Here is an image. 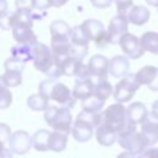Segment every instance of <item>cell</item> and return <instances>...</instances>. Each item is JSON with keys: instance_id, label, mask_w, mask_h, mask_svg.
Masks as SVG:
<instances>
[{"instance_id": "obj_1", "label": "cell", "mask_w": 158, "mask_h": 158, "mask_svg": "<svg viewBox=\"0 0 158 158\" xmlns=\"http://www.w3.org/2000/svg\"><path fill=\"white\" fill-rule=\"evenodd\" d=\"M38 91L43 94L48 100H53L57 105L67 106L69 109L73 107L77 101L70 89L56 78H49L41 81L38 86Z\"/></svg>"}, {"instance_id": "obj_2", "label": "cell", "mask_w": 158, "mask_h": 158, "mask_svg": "<svg viewBox=\"0 0 158 158\" xmlns=\"http://www.w3.org/2000/svg\"><path fill=\"white\" fill-rule=\"evenodd\" d=\"M102 121V114L101 112H89L81 110L77 115V118L74 123L72 125V136L78 142H88L93 135L94 128H96Z\"/></svg>"}, {"instance_id": "obj_3", "label": "cell", "mask_w": 158, "mask_h": 158, "mask_svg": "<svg viewBox=\"0 0 158 158\" xmlns=\"http://www.w3.org/2000/svg\"><path fill=\"white\" fill-rule=\"evenodd\" d=\"M33 67L35 69L44 73L49 78H56L58 79L62 73L58 69L56 64V59L53 56V52L51 47L46 46L44 43L36 42L33 44Z\"/></svg>"}, {"instance_id": "obj_4", "label": "cell", "mask_w": 158, "mask_h": 158, "mask_svg": "<svg viewBox=\"0 0 158 158\" xmlns=\"http://www.w3.org/2000/svg\"><path fill=\"white\" fill-rule=\"evenodd\" d=\"M44 121L51 126L54 131H60L64 133H69L72 131L73 117L69 107L62 105H52L44 110L43 115Z\"/></svg>"}, {"instance_id": "obj_5", "label": "cell", "mask_w": 158, "mask_h": 158, "mask_svg": "<svg viewBox=\"0 0 158 158\" xmlns=\"http://www.w3.org/2000/svg\"><path fill=\"white\" fill-rule=\"evenodd\" d=\"M136 127L137 126H132L127 123V126L121 132H118L117 142L126 151L136 154H142L149 146L141 130L138 131Z\"/></svg>"}, {"instance_id": "obj_6", "label": "cell", "mask_w": 158, "mask_h": 158, "mask_svg": "<svg viewBox=\"0 0 158 158\" xmlns=\"http://www.w3.org/2000/svg\"><path fill=\"white\" fill-rule=\"evenodd\" d=\"M106 128L118 135L127 126V110L121 102L110 105L102 112V122Z\"/></svg>"}, {"instance_id": "obj_7", "label": "cell", "mask_w": 158, "mask_h": 158, "mask_svg": "<svg viewBox=\"0 0 158 158\" xmlns=\"http://www.w3.org/2000/svg\"><path fill=\"white\" fill-rule=\"evenodd\" d=\"M84 35L89 41H94L98 48H105L110 44L107 30H105L104 23L96 19H86L80 25Z\"/></svg>"}, {"instance_id": "obj_8", "label": "cell", "mask_w": 158, "mask_h": 158, "mask_svg": "<svg viewBox=\"0 0 158 158\" xmlns=\"http://www.w3.org/2000/svg\"><path fill=\"white\" fill-rule=\"evenodd\" d=\"M139 86L141 85L137 83L135 74H127V75L122 77V79L115 85L114 91H112L114 99L121 104L127 102L133 98V95L136 94V91Z\"/></svg>"}, {"instance_id": "obj_9", "label": "cell", "mask_w": 158, "mask_h": 158, "mask_svg": "<svg viewBox=\"0 0 158 158\" xmlns=\"http://www.w3.org/2000/svg\"><path fill=\"white\" fill-rule=\"evenodd\" d=\"M25 67H26L25 62H21L14 57L6 59L4 63L5 73L2 74V80L5 85H7L9 88L19 86L22 83V72Z\"/></svg>"}, {"instance_id": "obj_10", "label": "cell", "mask_w": 158, "mask_h": 158, "mask_svg": "<svg viewBox=\"0 0 158 158\" xmlns=\"http://www.w3.org/2000/svg\"><path fill=\"white\" fill-rule=\"evenodd\" d=\"M118 44H120L123 54L131 59H138L146 52L141 43V40L130 32H126L121 36Z\"/></svg>"}, {"instance_id": "obj_11", "label": "cell", "mask_w": 158, "mask_h": 158, "mask_svg": "<svg viewBox=\"0 0 158 158\" xmlns=\"http://www.w3.org/2000/svg\"><path fill=\"white\" fill-rule=\"evenodd\" d=\"M110 60L102 54H94L88 63V68L91 75V79L96 83L102 79H107Z\"/></svg>"}, {"instance_id": "obj_12", "label": "cell", "mask_w": 158, "mask_h": 158, "mask_svg": "<svg viewBox=\"0 0 158 158\" xmlns=\"http://www.w3.org/2000/svg\"><path fill=\"white\" fill-rule=\"evenodd\" d=\"M128 28V19L126 15H116L114 16L107 27V33H109V40L110 44H118V41L123 33L127 32Z\"/></svg>"}, {"instance_id": "obj_13", "label": "cell", "mask_w": 158, "mask_h": 158, "mask_svg": "<svg viewBox=\"0 0 158 158\" xmlns=\"http://www.w3.org/2000/svg\"><path fill=\"white\" fill-rule=\"evenodd\" d=\"M9 144H10V149L12 151V153L21 156V154L27 153L30 148L32 147V137L28 135V132L19 130L11 133L9 138Z\"/></svg>"}, {"instance_id": "obj_14", "label": "cell", "mask_w": 158, "mask_h": 158, "mask_svg": "<svg viewBox=\"0 0 158 158\" xmlns=\"http://www.w3.org/2000/svg\"><path fill=\"white\" fill-rule=\"evenodd\" d=\"M135 78L139 85H147L149 90L158 91V67L144 65L135 74Z\"/></svg>"}, {"instance_id": "obj_15", "label": "cell", "mask_w": 158, "mask_h": 158, "mask_svg": "<svg viewBox=\"0 0 158 158\" xmlns=\"http://www.w3.org/2000/svg\"><path fill=\"white\" fill-rule=\"evenodd\" d=\"M141 132L146 137L148 146L152 147L158 142V118L154 117L151 112L146 117V120L139 125Z\"/></svg>"}, {"instance_id": "obj_16", "label": "cell", "mask_w": 158, "mask_h": 158, "mask_svg": "<svg viewBox=\"0 0 158 158\" xmlns=\"http://www.w3.org/2000/svg\"><path fill=\"white\" fill-rule=\"evenodd\" d=\"M126 110H127V123L132 125V126L141 125L146 120V117L148 116V111H147L146 105L143 102H139V101L130 104V106L126 107Z\"/></svg>"}, {"instance_id": "obj_17", "label": "cell", "mask_w": 158, "mask_h": 158, "mask_svg": "<svg viewBox=\"0 0 158 158\" xmlns=\"http://www.w3.org/2000/svg\"><path fill=\"white\" fill-rule=\"evenodd\" d=\"M94 91H95V81L91 78H86V79H75V84L72 90V94L75 99L83 101L89 96L94 95Z\"/></svg>"}, {"instance_id": "obj_18", "label": "cell", "mask_w": 158, "mask_h": 158, "mask_svg": "<svg viewBox=\"0 0 158 158\" xmlns=\"http://www.w3.org/2000/svg\"><path fill=\"white\" fill-rule=\"evenodd\" d=\"M130 62L126 56H115L110 59L109 73L114 78H122L128 74Z\"/></svg>"}, {"instance_id": "obj_19", "label": "cell", "mask_w": 158, "mask_h": 158, "mask_svg": "<svg viewBox=\"0 0 158 158\" xmlns=\"http://www.w3.org/2000/svg\"><path fill=\"white\" fill-rule=\"evenodd\" d=\"M151 16L149 10L143 5H133L127 12L128 22L135 26H142L148 22Z\"/></svg>"}, {"instance_id": "obj_20", "label": "cell", "mask_w": 158, "mask_h": 158, "mask_svg": "<svg viewBox=\"0 0 158 158\" xmlns=\"http://www.w3.org/2000/svg\"><path fill=\"white\" fill-rule=\"evenodd\" d=\"M95 137H96L98 143L101 144V146H105V147H110V146H112L117 141V133L110 131L102 123L96 127Z\"/></svg>"}, {"instance_id": "obj_21", "label": "cell", "mask_w": 158, "mask_h": 158, "mask_svg": "<svg viewBox=\"0 0 158 158\" xmlns=\"http://www.w3.org/2000/svg\"><path fill=\"white\" fill-rule=\"evenodd\" d=\"M68 143V133L60 132V131H53L51 132L49 141H48V148L53 152H62L65 149Z\"/></svg>"}, {"instance_id": "obj_22", "label": "cell", "mask_w": 158, "mask_h": 158, "mask_svg": "<svg viewBox=\"0 0 158 158\" xmlns=\"http://www.w3.org/2000/svg\"><path fill=\"white\" fill-rule=\"evenodd\" d=\"M139 40L146 52L158 56V32L147 31L139 37Z\"/></svg>"}, {"instance_id": "obj_23", "label": "cell", "mask_w": 158, "mask_h": 158, "mask_svg": "<svg viewBox=\"0 0 158 158\" xmlns=\"http://www.w3.org/2000/svg\"><path fill=\"white\" fill-rule=\"evenodd\" d=\"M35 44V43H33ZM33 44H21L11 48V57L21 60V62H28L33 59Z\"/></svg>"}, {"instance_id": "obj_24", "label": "cell", "mask_w": 158, "mask_h": 158, "mask_svg": "<svg viewBox=\"0 0 158 158\" xmlns=\"http://www.w3.org/2000/svg\"><path fill=\"white\" fill-rule=\"evenodd\" d=\"M49 136H51V131H48V130L42 128V130L36 131L32 136V147L40 152L49 151V148H48Z\"/></svg>"}, {"instance_id": "obj_25", "label": "cell", "mask_w": 158, "mask_h": 158, "mask_svg": "<svg viewBox=\"0 0 158 158\" xmlns=\"http://www.w3.org/2000/svg\"><path fill=\"white\" fill-rule=\"evenodd\" d=\"M27 106L33 111H44L49 105H48V99L38 91L37 94H32L28 96Z\"/></svg>"}, {"instance_id": "obj_26", "label": "cell", "mask_w": 158, "mask_h": 158, "mask_svg": "<svg viewBox=\"0 0 158 158\" xmlns=\"http://www.w3.org/2000/svg\"><path fill=\"white\" fill-rule=\"evenodd\" d=\"M105 101L100 98H98L96 95H91L88 99L81 101V107L84 111H89V112H100L101 109L104 107Z\"/></svg>"}, {"instance_id": "obj_27", "label": "cell", "mask_w": 158, "mask_h": 158, "mask_svg": "<svg viewBox=\"0 0 158 158\" xmlns=\"http://www.w3.org/2000/svg\"><path fill=\"white\" fill-rule=\"evenodd\" d=\"M51 36H70L72 27L63 20H56L49 26Z\"/></svg>"}, {"instance_id": "obj_28", "label": "cell", "mask_w": 158, "mask_h": 158, "mask_svg": "<svg viewBox=\"0 0 158 158\" xmlns=\"http://www.w3.org/2000/svg\"><path fill=\"white\" fill-rule=\"evenodd\" d=\"M114 89H112V85L107 81V79H102V80H99L95 83V91H94V95H96L98 98L102 99L104 101H106V99L112 94Z\"/></svg>"}, {"instance_id": "obj_29", "label": "cell", "mask_w": 158, "mask_h": 158, "mask_svg": "<svg viewBox=\"0 0 158 158\" xmlns=\"http://www.w3.org/2000/svg\"><path fill=\"white\" fill-rule=\"evenodd\" d=\"M12 102V94L9 90V86L5 85L2 75H0V110L7 109Z\"/></svg>"}, {"instance_id": "obj_30", "label": "cell", "mask_w": 158, "mask_h": 158, "mask_svg": "<svg viewBox=\"0 0 158 158\" xmlns=\"http://www.w3.org/2000/svg\"><path fill=\"white\" fill-rule=\"evenodd\" d=\"M115 5H116V11L118 15H126L130 11V9L133 6V1L132 0H114Z\"/></svg>"}, {"instance_id": "obj_31", "label": "cell", "mask_w": 158, "mask_h": 158, "mask_svg": "<svg viewBox=\"0 0 158 158\" xmlns=\"http://www.w3.org/2000/svg\"><path fill=\"white\" fill-rule=\"evenodd\" d=\"M32 12L33 11H46L52 6V0H31Z\"/></svg>"}, {"instance_id": "obj_32", "label": "cell", "mask_w": 158, "mask_h": 158, "mask_svg": "<svg viewBox=\"0 0 158 158\" xmlns=\"http://www.w3.org/2000/svg\"><path fill=\"white\" fill-rule=\"evenodd\" d=\"M10 136H11V128H10V126L6 125V123L0 122V141L5 143L6 141H9Z\"/></svg>"}, {"instance_id": "obj_33", "label": "cell", "mask_w": 158, "mask_h": 158, "mask_svg": "<svg viewBox=\"0 0 158 158\" xmlns=\"http://www.w3.org/2000/svg\"><path fill=\"white\" fill-rule=\"evenodd\" d=\"M90 2L96 9H107L112 5L114 0H90Z\"/></svg>"}, {"instance_id": "obj_34", "label": "cell", "mask_w": 158, "mask_h": 158, "mask_svg": "<svg viewBox=\"0 0 158 158\" xmlns=\"http://www.w3.org/2000/svg\"><path fill=\"white\" fill-rule=\"evenodd\" d=\"M15 5H16V9H25V10L31 11V14H32L31 0H15Z\"/></svg>"}, {"instance_id": "obj_35", "label": "cell", "mask_w": 158, "mask_h": 158, "mask_svg": "<svg viewBox=\"0 0 158 158\" xmlns=\"http://www.w3.org/2000/svg\"><path fill=\"white\" fill-rule=\"evenodd\" d=\"M141 158H158V147L152 146V148H147L141 154Z\"/></svg>"}, {"instance_id": "obj_36", "label": "cell", "mask_w": 158, "mask_h": 158, "mask_svg": "<svg viewBox=\"0 0 158 158\" xmlns=\"http://www.w3.org/2000/svg\"><path fill=\"white\" fill-rule=\"evenodd\" d=\"M116 158H141V154H136V153H132V152H121Z\"/></svg>"}, {"instance_id": "obj_37", "label": "cell", "mask_w": 158, "mask_h": 158, "mask_svg": "<svg viewBox=\"0 0 158 158\" xmlns=\"http://www.w3.org/2000/svg\"><path fill=\"white\" fill-rule=\"evenodd\" d=\"M7 14V1L0 0V17Z\"/></svg>"}, {"instance_id": "obj_38", "label": "cell", "mask_w": 158, "mask_h": 158, "mask_svg": "<svg viewBox=\"0 0 158 158\" xmlns=\"http://www.w3.org/2000/svg\"><path fill=\"white\" fill-rule=\"evenodd\" d=\"M0 158H12V151L11 149H7L5 147L4 151L0 153Z\"/></svg>"}, {"instance_id": "obj_39", "label": "cell", "mask_w": 158, "mask_h": 158, "mask_svg": "<svg viewBox=\"0 0 158 158\" xmlns=\"http://www.w3.org/2000/svg\"><path fill=\"white\" fill-rule=\"evenodd\" d=\"M151 114H152L154 117L158 118V100H156V101L152 104V111H151Z\"/></svg>"}, {"instance_id": "obj_40", "label": "cell", "mask_w": 158, "mask_h": 158, "mask_svg": "<svg viewBox=\"0 0 158 158\" xmlns=\"http://www.w3.org/2000/svg\"><path fill=\"white\" fill-rule=\"evenodd\" d=\"M69 0H52V6H54V7H62Z\"/></svg>"}, {"instance_id": "obj_41", "label": "cell", "mask_w": 158, "mask_h": 158, "mask_svg": "<svg viewBox=\"0 0 158 158\" xmlns=\"http://www.w3.org/2000/svg\"><path fill=\"white\" fill-rule=\"evenodd\" d=\"M146 2L148 5H152L154 7H158V0H146Z\"/></svg>"}, {"instance_id": "obj_42", "label": "cell", "mask_w": 158, "mask_h": 158, "mask_svg": "<svg viewBox=\"0 0 158 158\" xmlns=\"http://www.w3.org/2000/svg\"><path fill=\"white\" fill-rule=\"evenodd\" d=\"M4 148H5V146H4V142H1V141H0V153L4 151Z\"/></svg>"}, {"instance_id": "obj_43", "label": "cell", "mask_w": 158, "mask_h": 158, "mask_svg": "<svg viewBox=\"0 0 158 158\" xmlns=\"http://www.w3.org/2000/svg\"><path fill=\"white\" fill-rule=\"evenodd\" d=\"M157 10H158V7H157Z\"/></svg>"}]
</instances>
